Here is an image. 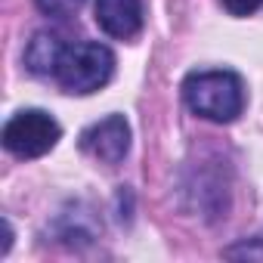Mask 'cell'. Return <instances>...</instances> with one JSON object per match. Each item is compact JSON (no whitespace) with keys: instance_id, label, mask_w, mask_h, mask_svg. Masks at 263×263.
Here are the masks:
<instances>
[{"instance_id":"obj_1","label":"cell","mask_w":263,"mask_h":263,"mask_svg":"<svg viewBox=\"0 0 263 263\" xmlns=\"http://www.w3.org/2000/svg\"><path fill=\"white\" fill-rule=\"evenodd\" d=\"M183 99L198 118L229 124L245 108V84L235 71H226V68L192 71L183 81Z\"/></svg>"},{"instance_id":"obj_7","label":"cell","mask_w":263,"mask_h":263,"mask_svg":"<svg viewBox=\"0 0 263 263\" xmlns=\"http://www.w3.org/2000/svg\"><path fill=\"white\" fill-rule=\"evenodd\" d=\"M37 10L44 16H53V19H68L71 13H78L84 7V0H34Z\"/></svg>"},{"instance_id":"obj_6","label":"cell","mask_w":263,"mask_h":263,"mask_svg":"<svg viewBox=\"0 0 263 263\" xmlns=\"http://www.w3.org/2000/svg\"><path fill=\"white\" fill-rule=\"evenodd\" d=\"M62 50H65V44H62L59 34L37 31V34L28 41V50H25V65H28V71H34V74H56V65H59Z\"/></svg>"},{"instance_id":"obj_3","label":"cell","mask_w":263,"mask_h":263,"mask_svg":"<svg viewBox=\"0 0 263 263\" xmlns=\"http://www.w3.org/2000/svg\"><path fill=\"white\" fill-rule=\"evenodd\" d=\"M59 121L41 108H25L4 124V149L16 158H41L59 143Z\"/></svg>"},{"instance_id":"obj_2","label":"cell","mask_w":263,"mask_h":263,"mask_svg":"<svg viewBox=\"0 0 263 263\" xmlns=\"http://www.w3.org/2000/svg\"><path fill=\"white\" fill-rule=\"evenodd\" d=\"M115 74V53L105 44L96 41H81V44H65L59 65H56V81L62 90L87 96L105 87Z\"/></svg>"},{"instance_id":"obj_8","label":"cell","mask_w":263,"mask_h":263,"mask_svg":"<svg viewBox=\"0 0 263 263\" xmlns=\"http://www.w3.org/2000/svg\"><path fill=\"white\" fill-rule=\"evenodd\" d=\"M229 16H251L263 7V0H220Z\"/></svg>"},{"instance_id":"obj_4","label":"cell","mask_w":263,"mask_h":263,"mask_svg":"<svg viewBox=\"0 0 263 263\" xmlns=\"http://www.w3.org/2000/svg\"><path fill=\"white\" fill-rule=\"evenodd\" d=\"M81 149L102 161V164H118L130 152V124L124 115H108L96 124H90L81 134Z\"/></svg>"},{"instance_id":"obj_5","label":"cell","mask_w":263,"mask_h":263,"mask_svg":"<svg viewBox=\"0 0 263 263\" xmlns=\"http://www.w3.org/2000/svg\"><path fill=\"white\" fill-rule=\"evenodd\" d=\"M96 22L108 37H137L143 31V0H96Z\"/></svg>"}]
</instances>
